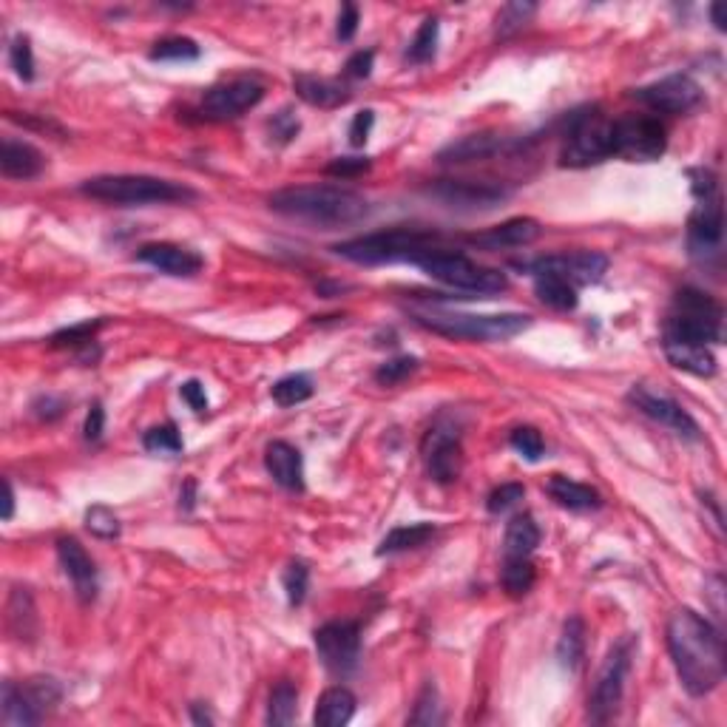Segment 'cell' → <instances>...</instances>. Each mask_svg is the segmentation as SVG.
Returning <instances> with one entry per match:
<instances>
[{
  "label": "cell",
  "mask_w": 727,
  "mask_h": 727,
  "mask_svg": "<svg viewBox=\"0 0 727 727\" xmlns=\"http://www.w3.org/2000/svg\"><path fill=\"white\" fill-rule=\"evenodd\" d=\"M668 654L682 688L691 696H708L725 679V639L719 628L691 608H679L668 620Z\"/></svg>",
  "instance_id": "obj_1"
},
{
  "label": "cell",
  "mask_w": 727,
  "mask_h": 727,
  "mask_svg": "<svg viewBox=\"0 0 727 727\" xmlns=\"http://www.w3.org/2000/svg\"><path fill=\"white\" fill-rule=\"evenodd\" d=\"M267 202L282 216L321 228L355 225L370 213V202L364 196L341 185H293L276 191Z\"/></svg>",
  "instance_id": "obj_2"
},
{
  "label": "cell",
  "mask_w": 727,
  "mask_h": 727,
  "mask_svg": "<svg viewBox=\"0 0 727 727\" xmlns=\"http://www.w3.org/2000/svg\"><path fill=\"white\" fill-rule=\"evenodd\" d=\"M80 194L91 196L106 205L137 208V205H171V202H191L196 194L191 188L171 182V179L145 177V174H106L91 177L80 185Z\"/></svg>",
  "instance_id": "obj_3"
},
{
  "label": "cell",
  "mask_w": 727,
  "mask_h": 727,
  "mask_svg": "<svg viewBox=\"0 0 727 727\" xmlns=\"http://www.w3.org/2000/svg\"><path fill=\"white\" fill-rule=\"evenodd\" d=\"M435 248V233L392 228V231L367 233L347 242H338L336 256L355 265H390V262H412L421 259L426 250Z\"/></svg>",
  "instance_id": "obj_4"
},
{
  "label": "cell",
  "mask_w": 727,
  "mask_h": 727,
  "mask_svg": "<svg viewBox=\"0 0 727 727\" xmlns=\"http://www.w3.org/2000/svg\"><path fill=\"white\" fill-rule=\"evenodd\" d=\"M415 265L421 267L426 276H432L435 282L463 290V293L495 296V293H503L509 287L506 273H500L495 267L478 265V262H472L469 256H463L458 250H426L421 259H415Z\"/></svg>",
  "instance_id": "obj_5"
},
{
  "label": "cell",
  "mask_w": 727,
  "mask_h": 727,
  "mask_svg": "<svg viewBox=\"0 0 727 727\" xmlns=\"http://www.w3.org/2000/svg\"><path fill=\"white\" fill-rule=\"evenodd\" d=\"M415 321L455 341H509L532 327L526 313H497V316H472V313H418Z\"/></svg>",
  "instance_id": "obj_6"
},
{
  "label": "cell",
  "mask_w": 727,
  "mask_h": 727,
  "mask_svg": "<svg viewBox=\"0 0 727 727\" xmlns=\"http://www.w3.org/2000/svg\"><path fill=\"white\" fill-rule=\"evenodd\" d=\"M662 341H688V344H708L722 341V307L708 293L696 287H682L676 293L674 310L665 321Z\"/></svg>",
  "instance_id": "obj_7"
},
{
  "label": "cell",
  "mask_w": 727,
  "mask_h": 727,
  "mask_svg": "<svg viewBox=\"0 0 727 727\" xmlns=\"http://www.w3.org/2000/svg\"><path fill=\"white\" fill-rule=\"evenodd\" d=\"M614 120H608L597 108H583L568 117L566 142L560 151V165L588 168L614 157Z\"/></svg>",
  "instance_id": "obj_8"
},
{
  "label": "cell",
  "mask_w": 727,
  "mask_h": 727,
  "mask_svg": "<svg viewBox=\"0 0 727 727\" xmlns=\"http://www.w3.org/2000/svg\"><path fill=\"white\" fill-rule=\"evenodd\" d=\"M631 657H634V637H622L611 654L605 659L603 671L597 676L594 693L588 699V716L591 722L605 725L617 716L622 702V691H625V679L631 671Z\"/></svg>",
  "instance_id": "obj_9"
},
{
  "label": "cell",
  "mask_w": 727,
  "mask_h": 727,
  "mask_svg": "<svg viewBox=\"0 0 727 727\" xmlns=\"http://www.w3.org/2000/svg\"><path fill=\"white\" fill-rule=\"evenodd\" d=\"M614 157L628 162H657L665 148V125L651 114H628L614 120Z\"/></svg>",
  "instance_id": "obj_10"
},
{
  "label": "cell",
  "mask_w": 727,
  "mask_h": 727,
  "mask_svg": "<svg viewBox=\"0 0 727 727\" xmlns=\"http://www.w3.org/2000/svg\"><path fill=\"white\" fill-rule=\"evenodd\" d=\"M265 97V86L256 77H236L228 83H219L213 89L205 91L202 103H199V114L205 120H236L242 114H248L250 108H256Z\"/></svg>",
  "instance_id": "obj_11"
},
{
  "label": "cell",
  "mask_w": 727,
  "mask_h": 727,
  "mask_svg": "<svg viewBox=\"0 0 727 727\" xmlns=\"http://www.w3.org/2000/svg\"><path fill=\"white\" fill-rule=\"evenodd\" d=\"M313 637H316L319 659L324 662L327 671L350 674L358 665V654H361V628H358V622H327V625H321Z\"/></svg>",
  "instance_id": "obj_12"
},
{
  "label": "cell",
  "mask_w": 727,
  "mask_h": 727,
  "mask_svg": "<svg viewBox=\"0 0 727 727\" xmlns=\"http://www.w3.org/2000/svg\"><path fill=\"white\" fill-rule=\"evenodd\" d=\"M634 97L639 103H645L651 111H659V114H688L693 108L702 106V100H705L702 86L688 74L662 77L657 83L634 91Z\"/></svg>",
  "instance_id": "obj_13"
},
{
  "label": "cell",
  "mask_w": 727,
  "mask_h": 727,
  "mask_svg": "<svg viewBox=\"0 0 727 727\" xmlns=\"http://www.w3.org/2000/svg\"><path fill=\"white\" fill-rule=\"evenodd\" d=\"M529 273H554L568 284H597L608 270V259L597 250H574V253H554V256H543L534 259L529 265H520Z\"/></svg>",
  "instance_id": "obj_14"
},
{
  "label": "cell",
  "mask_w": 727,
  "mask_h": 727,
  "mask_svg": "<svg viewBox=\"0 0 727 727\" xmlns=\"http://www.w3.org/2000/svg\"><path fill=\"white\" fill-rule=\"evenodd\" d=\"M722 233H725V213H722L719 194L699 199L696 211L688 219V250L693 259L716 256L722 248Z\"/></svg>",
  "instance_id": "obj_15"
},
{
  "label": "cell",
  "mask_w": 727,
  "mask_h": 727,
  "mask_svg": "<svg viewBox=\"0 0 727 727\" xmlns=\"http://www.w3.org/2000/svg\"><path fill=\"white\" fill-rule=\"evenodd\" d=\"M628 401H631L642 415H648L651 421L668 426V429H671L674 435H679V438H688V441H699V438H702L699 424H696L691 415L679 407L676 401H671V398L657 395V392H651L648 387H634V390L628 392Z\"/></svg>",
  "instance_id": "obj_16"
},
{
  "label": "cell",
  "mask_w": 727,
  "mask_h": 727,
  "mask_svg": "<svg viewBox=\"0 0 727 727\" xmlns=\"http://www.w3.org/2000/svg\"><path fill=\"white\" fill-rule=\"evenodd\" d=\"M424 461L429 478L441 486H449L461 478L463 472V446L452 429H432L426 435Z\"/></svg>",
  "instance_id": "obj_17"
},
{
  "label": "cell",
  "mask_w": 727,
  "mask_h": 727,
  "mask_svg": "<svg viewBox=\"0 0 727 727\" xmlns=\"http://www.w3.org/2000/svg\"><path fill=\"white\" fill-rule=\"evenodd\" d=\"M57 557H60V566L74 586L77 600L91 603L97 597V566L89 557V551L80 546L77 537H60L57 540Z\"/></svg>",
  "instance_id": "obj_18"
},
{
  "label": "cell",
  "mask_w": 727,
  "mask_h": 727,
  "mask_svg": "<svg viewBox=\"0 0 727 727\" xmlns=\"http://www.w3.org/2000/svg\"><path fill=\"white\" fill-rule=\"evenodd\" d=\"M137 259L145 265L157 267L165 276H177V279H188L196 276L202 270V256L194 250L174 245V242H151V245H142L137 250Z\"/></svg>",
  "instance_id": "obj_19"
},
{
  "label": "cell",
  "mask_w": 727,
  "mask_h": 727,
  "mask_svg": "<svg viewBox=\"0 0 727 727\" xmlns=\"http://www.w3.org/2000/svg\"><path fill=\"white\" fill-rule=\"evenodd\" d=\"M537 236H540V222L529 219V216H517V219H509L503 225H495V228H486V231L466 236V242L483 250H503L532 245Z\"/></svg>",
  "instance_id": "obj_20"
},
{
  "label": "cell",
  "mask_w": 727,
  "mask_h": 727,
  "mask_svg": "<svg viewBox=\"0 0 727 727\" xmlns=\"http://www.w3.org/2000/svg\"><path fill=\"white\" fill-rule=\"evenodd\" d=\"M265 466L270 478L276 480L282 489L302 492L304 489V461L302 452L287 441H273L265 449Z\"/></svg>",
  "instance_id": "obj_21"
},
{
  "label": "cell",
  "mask_w": 727,
  "mask_h": 727,
  "mask_svg": "<svg viewBox=\"0 0 727 727\" xmlns=\"http://www.w3.org/2000/svg\"><path fill=\"white\" fill-rule=\"evenodd\" d=\"M46 160L35 145L18 140H3L0 148V171L6 179H35L43 174Z\"/></svg>",
  "instance_id": "obj_22"
},
{
  "label": "cell",
  "mask_w": 727,
  "mask_h": 727,
  "mask_svg": "<svg viewBox=\"0 0 727 727\" xmlns=\"http://www.w3.org/2000/svg\"><path fill=\"white\" fill-rule=\"evenodd\" d=\"M551 500H557V506H563L568 512H597L603 506V495L597 489H591L580 480H571L566 475H554L546 486Z\"/></svg>",
  "instance_id": "obj_23"
},
{
  "label": "cell",
  "mask_w": 727,
  "mask_h": 727,
  "mask_svg": "<svg viewBox=\"0 0 727 727\" xmlns=\"http://www.w3.org/2000/svg\"><path fill=\"white\" fill-rule=\"evenodd\" d=\"M432 194L441 196L449 205H469V208H492L500 199H506L503 188L492 185H472V182H452L444 179L432 188Z\"/></svg>",
  "instance_id": "obj_24"
},
{
  "label": "cell",
  "mask_w": 727,
  "mask_h": 727,
  "mask_svg": "<svg viewBox=\"0 0 727 727\" xmlns=\"http://www.w3.org/2000/svg\"><path fill=\"white\" fill-rule=\"evenodd\" d=\"M668 361L676 370L691 373L696 378L716 375V355L710 353L708 344H688V341H662Z\"/></svg>",
  "instance_id": "obj_25"
},
{
  "label": "cell",
  "mask_w": 727,
  "mask_h": 727,
  "mask_svg": "<svg viewBox=\"0 0 727 727\" xmlns=\"http://www.w3.org/2000/svg\"><path fill=\"white\" fill-rule=\"evenodd\" d=\"M296 94L304 103L316 108H338L350 103V89L341 86L338 80H327V77H316V74H296L293 80Z\"/></svg>",
  "instance_id": "obj_26"
},
{
  "label": "cell",
  "mask_w": 727,
  "mask_h": 727,
  "mask_svg": "<svg viewBox=\"0 0 727 727\" xmlns=\"http://www.w3.org/2000/svg\"><path fill=\"white\" fill-rule=\"evenodd\" d=\"M0 716L6 727H29L43 719V710L32 702L23 685L3 682V699H0Z\"/></svg>",
  "instance_id": "obj_27"
},
{
  "label": "cell",
  "mask_w": 727,
  "mask_h": 727,
  "mask_svg": "<svg viewBox=\"0 0 727 727\" xmlns=\"http://www.w3.org/2000/svg\"><path fill=\"white\" fill-rule=\"evenodd\" d=\"M503 148V137L495 134H469L463 140L446 145L444 151L438 154V160L449 162V165H463V162L472 160H489L492 154H497Z\"/></svg>",
  "instance_id": "obj_28"
},
{
  "label": "cell",
  "mask_w": 727,
  "mask_h": 727,
  "mask_svg": "<svg viewBox=\"0 0 727 727\" xmlns=\"http://www.w3.org/2000/svg\"><path fill=\"white\" fill-rule=\"evenodd\" d=\"M355 716V696L347 688H327L319 696L313 722L319 727H341Z\"/></svg>",
  "instance_id": "obj_29"
},
{
  "label": "cell",
  "mask_w": 727,
  "mask_h": 727,
  "mask_svg": "<svg viewBox=\"0 0 727 727\" xmlns=\"http://www.w3.org/2000/svg\"><path fill=\"white\" fill-rule=\"evenodd\" d=\"M537 546H540V529H537L534 517L532 515L512 517L509 526H506V537H503L506 557H529Z\"/></svg>",
  "instance_id": "obj_30"
},
{
  "label": "cell",
  "mask_w": 727,
  "mask_h": 727,
  "mask_svg": "<svg viewBox=\"0 0 727 727\" xmlns=\"http://www.w3.org/2000/svg\"><path fill=\"white\" fill-rule=\"evenodd\" d=\"M583 657H586V625L580 617H571L563 625V634L557 642V662L574 674L583 665Z\"/></svg>",
  "instance_id": "obj_31"
},
{
  "label": "cell",
  "mask_w": 727,
  "mask_h": 727,
  "mask_svg": "<svg viewBox=\"0 0 727 727\" xmlns=\"http://www.w3.org/2000/svg\"><path fill=\"white\" fill-rule=\"evenodd\" d=\"M435 537V526L432 523H409V526H395L378 546V554H401V551H412L426 546Z\"/></svg>",
  "instance_id": "obj_32"
},
{
  "label": "cell",
  "mask_w": 727,
  "mask_h": 727,
  "mask_svg": "<svg viewBox=\"0 0 727 727\" xmlns=\"http://www.w3.org/2000/svg\"><path fill=\"white\" fill-rule=\"evenodd\" d=\"M9 631L20 639V642H32L37 634V614L32 594L26 588H15L9 597Z\"/></svg>",
  "instance_id": "obj_33"
},
{
  "label": "cell",
  "mask_w": 727,
  "mask_h": 727,
  "mask_svg": "<svg viewBox=\"0 0 727 727\" xmlns=\"http://www.w3.org/2000/svg\"><path fill=\"white\" fill-rule=\"evenodd\" d=\"M534 290L540 296V302L549 304L551 310H574L577 307V290L574 284H568L566 279L554 276V273H534Z\"/></svg>",
  "instance_id": "obj_34"
},
{
  "label": "cell",
  "mask_w": 727,
  "mask_h": 727,
  "mask_svg": "<svg viewBox=\"0 0 727 727\" xmlns=\"http://www.w3.org/2000/svg\"><path fill=\"white\" fill-rule=\"evenodd\" d=\"M299 713V691L293 682L282 679L273 691H270V702H267V725H293Z\"/></svg>",
  "instance_id": "obj_35"
},
{
  "label": "cell",
  "mask_w": 727,
  "mask_h": 727,
  "mask_svg": "<svg viewBox=\"0 0 727 727\" xmlns=\"http://www.w3.org/2000/svg\"><path fill=\"white\" fill-rule=\"evenodd\" d=\"M537 571H534L529 557H506L503 571H500V583L509 591V597H526L532 591Z\"/></svg>",
  "instance_id": "obj_36"
},
{
  "label": "cell",
  "mask_w": 727,
  "mask_h": 727,
  "mask_svg": "<svg viewBox=\"0 0 727 727\" xmlns=\"http://www.w3.org/2000/svg\"><path fill=\"white\" fill-rule=\"evenodd\" d=\"M438 32H441V26H438V20L435 18H426L421 26H418V32L412 37V43H409L407 49V60L409 63H415V66H424L429 63L435 52H438Z\"/></svg>",
  "instance_id": "obj_37"
},
{
  "label": "cell",
  "mask_w": 727,
  "mask_h": 727,
  "mask_svg": "<svg viewBox=\"0 0 727 727\" xmlns=\"http://www.w3.org/2000/svg\"><path fill=\"white\" fill-rule=\"evenodd\" d=\"M270 395H273V401H276L279 407H296V404H304V401L313 395V381L302 373L284 375L282 381L273 384Z\"/></svg>",
  "instance_id": "obj_38"
},
{
  "label": "cell",
  "mask_w": 727,
  "mask_h": 727,
  "mask_svg": "<svg viewBox=\"0 0 727 727\" xmlns=\"http://www.w3.org/2000/svg\"><path fill=\"white\" fill-rule=\"evenodd\" d=\"M418 367H421V361L415 358V355H398V358H392L387 364H381L378 370H375V381L381 384V387H398V384H404L409 375L418 373Z\"/></svg>",
  "instance_id": "obj_39"
},
{
  "label": "cell",
  "mask_w": 727,
  "mask_h": 727,
  "mask_svg": "<svg viewBox=\"0 0 727 727\" xmlns=\"http://www.w3.org/2000/svg\"><path fill=\"white\" fill-rule=\"evenodd\" d=\"M202 54V49L196 46V40L191 37H165L160 43H154V49H151V60H196Z\"/></svg>",
  "instance_id": "obj_40"
},
{
  "label": "cell",
  "mask_w": 727,
  "mask_h": 727,
  "mask_svg": "<svg viewBox=\"0 0 727 727\" xmlns=\"http://www.w3.org/2000/svg\"><path fill=\"white\" fill-rule=\"evenodd\" d=\"M142 446H145L148 452H154V455H177V452H182V438H179L177 426L162 424L145 432Z\"/></svg>",
  "instance_id": "obj_41"
},
{
  "label": "cell",
  "mask_w": 727,
  "mask_h": 727,
  "mask_svg": "<svg viewBox=\"0 0 727 727\" xmlns=\"http://www.w3.org/2000/svg\"><path fill=\"white\" fill-rule=\"evenodd\" d=\"M534 12H537V6H534V3H506V6L497 12V20H495L497 37H509L512 32H517V29H523V26L529 23V18H532Z\"/></svg>",
  "instance_id": "obj_42"
},
{
  "label": "cell",
  "mask_w": 727,
  "mask_h": 727,
  "mask_svg": "<svg viewBox=\"0 0 727 727\" xmlns=\"http://www.w3.org/2000/svg\"><path fill=\"white\" fill-rule=\"evenodd\" d=\"M86 529H89L94 537H100V540H117L120 537V517L114 515L108 506H91L86 509Z\"/></svg>",
  "instance_id": "obj_43"
},
{
  "label": "cell",
  "mask_w": 727,
  "mask_h": 727,
  "mask_svg": "<svg viewBox=\"0 0 727 727\" xmlns=\"http://www.w3.org/2000/svg\"><path fill=\"white\" fill-rule=\"evenodd\" d=\"M444 716H441V705H438V688L432 682H426L424 691L415 702V710L409 716V725H441Z\"/></svg>",
  "instance_id": "obj_44"
},
{
  "label": "cell",
  "mask_w": 727,
  "mask_h": 727,
  "mask_svg": "<svg viewBox=\"0 0 727 727\" xmlns=\"http://www.w3.org/2000/svg\"><path fill=\"white\" fill-rule=\"evenodd\" d=\"M106 321L94 319V321H83V324H71L66 330L54 333L52 336V347H86L94 341L97 330L103 327Z\"/></svg>",
  "instance_id": "obj_45"
},
{
  "label": "cell",
  "mask_w": 727,
  "mask_h": 727,
  "mask_svg": "<svg viewBox=\"0 0 727 727\" xmlns=\"http://www.w3.org/2000/svg\"><path fill=\"white\" fill-rule=\"evenodd\" d=\"M509 444L515 452H520L526 461H540L543 452H546V444H543V435L534 429V426H517L515 432L509 435Z\"/></svg>",
  "instance_id": "obj_46"
},
{
  "label": "cell",
  "mask_w": 727,
  "mask_h": 727,
  "mask_svg": "<svg viewBox=\"0 0 727 727\" xmlns=\"http://www.w3.org/2000/svg\"><path fill=\"white\" fill-rule=\"evenodd\" d=\"M9 63H12V69H15L20 80H26V83L35 80V54H32L29 37L18 35L12 40V46H9Z\"/></svg>",
  "instance_id": "obj_47"
},
{
  "label": "cell",
  "mask_w": 727,
  "mask_h": 727,
  "mask_svg": "<svg viewBox=\"0 0 727 727\" xmlns=\"http://www.w3.org/2000/svg\"><path fill=\"white\" fill-rule=\"evenodd\" d=\"M282 580L290 605H302L304 597H307V586H310V568L304 566L302 560H293L290 566L284 568Z\"/></svg>",
  "instance_id": "obj_48"
},
{
  "label": "cell",
  "mask_w": 727,
  "mask_h": 727,
  "mask_svg": "<svg viewBox=\"0 0 727 727\" xmlns=\"http://www.w3.org/2000/svg\"><path fill=\"white\" fill-rule=\"evenodd\" d=\"M267 131H270V140L279 142V145H287V142H293L296 137H299L302 123H299V117H296L290 108H282L279 114H273V117H270Z\"/></svg>",
  "instance_id": "obj_49"
},
{
  "label": "cell",
  "mask_w": 727,
  "mask_h": 727,
  "mask_svg": "<svg viewBox=\"0 0 727 727\" xmlns=\"http://www.w3.org/2000/svg\"><path fill=\"white\" fill-rule=\"evenodd\" d=\"M526 495V489L520 486V483H500L497 489H492V495L486 497V509L492 512V515H503V512H509L512 506H517L520 500Z\"/></svg>",
  "instance_id": "obj_50"
},
{
  "label": "cell",
  "mask_w": 727,
  "mask_h": 727,
  "mask_svg": "<svg viewBox=\"0 0 727 727\" xmlns=\"http://www.w3.org/2000/svg\"><path fill=\"white\" fill-rule=\"evenodd\" d=\"M370 165H373V162L367 160V157H338V160H333L327 165V174H330V177L353 179L361 177V174H367Z\"/></svg>",
  "instance_id": "obj_51"
},
{
  "label": "cell",
  "mask_w": 727,
  "mask_h": 727,
  "mask_svg": "<svg viewBox=\"0 0 727 727\" xmlns=\"http://www.w3.org/2000/svg\"><path fill=\"white\" fill-rule=\"evenodd\" d=\"M358 6L355 3H344L341 6V15H338V26H336V37L341 43H350L358 32Z\"/></svg>",
  "instance_id": "obj_52"
},
{
  "label": "cell",
  "mask_w": 727,
  "mask_h": 727,
  "mask_svg": "<svg viewBox=\"0 0 727 727\" xmlns=\"http://www.w3.org/2000/svg\"><path fill=\"white\" fill-rule=\"evenodd\" d=\"M373 123H375V111H370V108H364V111L355 114L353 125H350V142H353V148H361L364 142L370 140Z\"/></svg>",
  "instance_id": "obj_53"
},
{
  "label": "cell",
  "mask_w": 727,
  "mask_h": 727,
  "mask_svg": "<svg viewBox=\"0 0 727 727\" xmlns=\"http://www.w3.org/2000/svg\"><path fill=\"white\" fill-rule=\"evenodd\" d=\"M106 432V409L100 401H94L89 407V415H86V426H83V435L86 441H100Z\"/></svg>",
  "instance_id": "obj_54"
},
{
  "label": "cell",
  "mask_w": 727,
  "mask_h": 727,
  "mask_svg": "<svg viewBox=\"0 0 727 727\" xmlns=\"http://www.w3.org/2000/svg\"><path fill=\"white\" fill-rule=\"evenodd\" d=\"M373 63H375V52H355L347 63H344V74L347 77H353V80H364V77H370V71H373Z\"/></svg>",
  "instance_id": "obj_55"
},
{
  "label": "cell",
  "mask_w": 727,
  "mask_h": 727,
  "mask_svg": "<svg viewBox=\"0 0 727 727\" xmlns=\"http://www.w3.org/2000/svg\"><path fill=\"white\" fill-rule=\"evenodd\" d=\"M179 395H182V401L194 409V412H205L208 409V395H205V387L199 381H185Z\"/></svg>",
  "instance_id": "obj_56"
},
{
  "label": "cell",
  "mask_w": 727,
  "mask_h": 727,
  "mask_svg": "<svg viewBox=\"0 0 727 727\" xmlns=\"http://www.w3.org/2000/svg\"><path fill=\"white\" fill-rule=\"evenodd\" d=\"M35 412H37V418L54 421V418L63 412V401H57V398H52V395H46V398L35 401Z\"/></svg>",
  "instance_id": "obj_57"
},
{
  "label": "cell",
  "mask_w": 727,
  "mask_h": 727,
  "mask_svg": "<svg viewBox=\"0 0 727 727\" xmlns=\"http://www.w3.org/2000/svg\"><path fill=\"white\" fill-rule=\"evenodd\" d=\"M3 489H6V500H3V520H12L15 515V489L9 480H3Z\"/></svg>",
  "instance_id": "obj_58"
},
{
  "label": "cell",
  "mask_w": 727,
  "mask_h": 727,
  "mask_svg": "<svg viewBox=\"0 0 727 727\" xmlns=\"http://www.w3.org/2000/svg\"><path fill=\"white\" fill-rule=\"evenodd\" d=\"M191 719H194V725H213V716L205 710V705H191Z\"/></svg>",
  "instance_id": "obj_59"
},
{
  "label": "cell",
  "mask_w": 727,
  "mask_h": 727,
  "mask_svg": "<svg viewBox=\"0 0 727 727\" xmlns=\"http://www.w3.org/2000/svg\"><path fill=\"white\" fill-rule=\"evenodd\" d=\"M710 18H713V26H716L719 32H725V15H722V3H713V6H710Z\"/></svg>",
  "instance_id": "obj_60"
},
{
  "label": "cell",
  "mask_w": 727,
  "mask_h": 727,
  "mask_svg": "<svg viewBox=\"0 0 727 727\" xmlns=\"http://www.w3.org/2000/svg\"><path fill=\"white\" fill-rule=\"evenodd\" d=\"M194 489H196L194 480H188V483H185V495L179 497V500H185V509H194Z\"/></svg>",
  "instance_id": "obj_61"
}]
</instances>
